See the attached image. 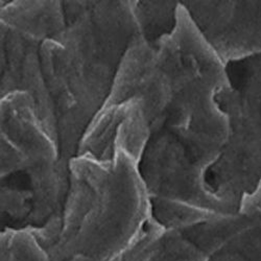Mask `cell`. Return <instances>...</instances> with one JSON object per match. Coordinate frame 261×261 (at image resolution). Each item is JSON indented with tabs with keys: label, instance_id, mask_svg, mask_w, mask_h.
<instances>
[{
	"label": "cell",
	"instance_id": "6da1fadb",
	"mask_svg": "<svg viewBox=\"0 0 261 261\" xmlns=\"http://www.w3.org/2000/svg\"><path fill=\"white\" fill-rule=\"evenodd\" d=\"M114 107L118 123L112 156L73 157L61 215L30 232L46 261H114L135 243L151 219L139 170L150 136L148 122L136 99Z\"/></svg>",
	"mask_w": 261,
	"mask_h": 261
},
{
	"label": "cell",
	"instance_id": "7a4b0ae2",
	"mask_svg": "<svg viewBox=\"0 0 261 261\" xmlns=\"http://www.w3.org/2000/svg\"><path fill=\"white\" fill-rule=\"evenodd\" d=\"M135 5L136 0L63 2L66 28L40 46L64 168L68 169L86 129L110 96L130 43L141 35Z\"/></svg>",
	"mask_w": 261,
	"mask_h": 261
},
{
	"label": "cell",
	"instance_id": "3957f363",
	"mask_svg": "<svg viewBox=\"0 0 261 261\" xmlns=\"http://www.w3.org/2000/svg\"><path fill=\"white\" fill-rule=\"evenodd\" d=\"M229 86L226 65L180 2L170 34L130 43L102 109L136 99L150 133L166 127L180 135L221 111L217 94Z\"/></svg>",
	"mask_w": 261,
	"mask_h": 261
},
{
	"label": "cell",
	"instance_id": "277c9868",
	"mask_svg": "<svg viewBox=\"0 0 261 261\" xmlns=\"http://www.w3.org/2000/svg\"><path fill=\"white\" fill-rule=\"evenodd\" d=\"M230 86L217 94L229 137L207 175L215 197L232 214L251 208L261 186V54L226 65Z\"/></svg>",
	"mask_w": 261,
	"mask_h": 261
},
{
	"label": "cell",
	"instance_id": "5b68a950",
	"mask_svg": "<svg viewBox=\"0 0 261 261\" xmlns=\"http://www.w3.org/2000/svg\"><path fill=\"white\" fill-rule=\"evenodd\" d=\"M0 178L18 173L33 195L32 219L50 220L66 200L69 170L62 166L59 144L42 123L30 94L0 96Z\"/></svg>",
	"mask_w": 261,
	"mask_h": 261
},
{
	"label": "cell",
	"instance_id": "8992f818",
	"mask_svg": "<svg viewBox=\"0 0 261 261\" xmlns=\"http://www.w3.org/2000/svg\"><path fill=\"white\" fill-rule=\"evenodd\" d=\"M139 170L149 200L187 205L216 215H233L211 191L208 169L166 127L150 133Z\"/></svg>",
	"mask_w": 261,
	"mask_h": 261
},
{
	"label": "cell",
	"instance_id": "52a82bcc",
	"mask_svg": "<svg viewBox=\"0 0 261 261\" xmlns=\"http://www.w3.org/2000/svg\"><path fill=\"white\" fill-rule=\"evenodd\" d=\"M222 62L261 54V2H181Z\"/></svg>",
	"mask_w": 261,
	"mask_h": 261
},
{
	"label": "cell",
	"instance_id": "ba28073f",
	"mask_svg": "<svg viewBox=\"0 0 261 261\" xmlns=\"http://www.w3.org/2000/svg\"><path fill=\"white\" fill-rule=\"evenodd\" d=\"M2 37V75L0 96L25 92L34 99L37 113L47 132L59 144L55 107L42 70V43L0 25Z\"/></svg>",
	"mask_w": 261,
	"mask_h": 261
},
{
	"label": "cell",
	"instance_id": "9c48e42d",
	"mask_svg": "<svg viewBox=\"0 0 261 261\" xmlns=\"http://www.w3.org/2000/svg\"><path fill=\"white\" fill-rule=\"evenodd\" d=\"M205 261H261V209L219 215L181 232Z\"/></svg>",
	"mask_w": 261,
	"mask_h": 261
},
{
	"label": "cell",
	"instance_id": "30bf717a",
	"mask_svg": "<svg viewBox=\"0 0 261 261\" xmlns=\"http://www.w3.org/2000/svg\"><path fill=\"white\" fill-rule=\"evenodd\" d=\"M0 25L43 43L66 28L63 2L58 0H2Z\"/></svg>",
	"mask_w": 261,
	"mask_h": 261
},
{
	"label": "cell",
	"instance_id": "8fae6325",
	"mask_svg": "<svg viewBox=\"0 0 261 261\" xmlns=\"http://www.w3.org/2000/svg\"><path fill=\"white\" fill-rule=\"evenodd\" d=\"M134 261H205L206 255L180 232L164 231L153 220L135 243Z\"/></svg>",
	"mask_w": 261,
	"mask_h": 261
},
{
	"label": "cell",
	"instance_id": "7c38bea8",
	"mask_svg": "<svg viewBox=\"0 0 261 261\" xmlns=\"http://www.w3.org/2000/svg\"><path fill=\"white\" fill-rule=\"evenodd\" d=\"M179 3L136 0L135 14L141 36L154 42L170 34L176 27Z\"/></svg>",
	"mask_w": 261,
	"mask_h": 261
},
{
	"label": "cell",
	"instance_id": "4fadbf2b",
	"mask_svg": "<svg viewBox=\"0 0 261 261\" xmlns=\"http://www.w3.org/2000/svg\"><path fill=\"white\" fill-rule=\"evenodd\" d=\"M137 241V239H136ZM135 241V243H136ZM135 243L130 246L126 251H124L117 259H115L114 261H134L135 260V256H136V247H135Z\"/></svg>",
	"mask_w": 261,
	"mask_h": 261
},
{
	"label": "cell",
	"instance_id": "5bb4252c",
	"mask_svg": "<svg viewBox=\"0 0 261 261\" xmlns=\"http://www.w3.org/2000/svg\"><path fill=\"white\" fill-rule=\"evenodd\" d=\"M257 208H260V209H261V206H259V207H257Z\"/></svg>",
	"mask_w": 261,
	"mask_h": 261
}]
</instances>
